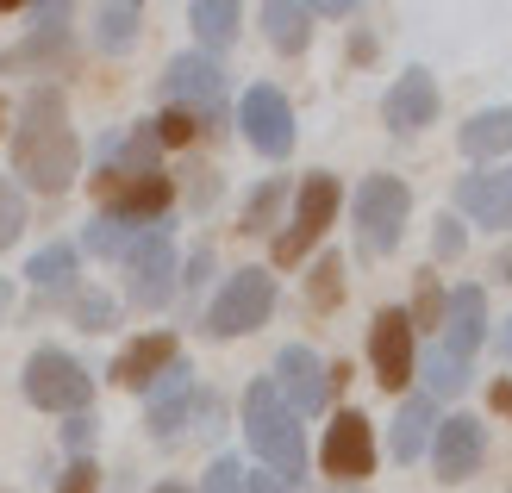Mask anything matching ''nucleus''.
I'll return each mask as SVG.
<instances>
[{"label":"nucleus","instance_id":"6e6552de","mask_svg":"<svg viewBox=\"0 0 512 493\" xmlns=\"http://www.w3.org/2000/svg\"><path fill=\"white\" fill-rule=\"evenodd\" d=\"M163 100L175 113H188L194 125L200 119L219 125L225 119V63L207 57V50H182V57L163 69Z\"/></svg>","mask_w":512,"mask_h":493},{"label":"nucleus","instance_id":"f8f14e48","mask_svg":"<svg viewBox=\"0 0 512 493\" xmlns=\"http://www.w3.org/2000/svg\"><path fill=\"white\" fill-rule=\"evenodd\" d=\"M319 462H325V475L338 481V487H363L369 475H375V431H369V419L363 412H338V419L325 425V450H319Z\"/></svg>","mask_w":512,"mask_h":493},{"label":"nucleus","instance_id":"37998d69","mask_svg":"<svg viewBox=\"0 0 512 493\" xmlns=\"http://www.w3.org/2000/svg\"><path fill=\"white\" fill-rule=\"evenodd\" d=\"M494 275H512V250H506V256H500V263H494Z\"/></svg>","mask_w":512,"mask_h":493},{"label":"nucleus","instance_id":"9d476101","mask_svg":"<svg viewBox=\"0 0 512 493\" xmlns=\"http://www.w3.org/2000/svg\"><path fill=\"white\" fill-rule=\"evenodd\" d=\"M213 412H219V406H213V394H200V387H194V369H188L182 356H175L169 369H163V381L150 387L144 425H150V437H163V444H169V437L182 431L188 419H213Z\"/></svg>","mask_w":512,"mask_h":493},{"label":"nucleus","instance_id":"c756f323","mask_svg":"<svg viewBox=\"0 0 512 493\" xmlns=\"http://www.w3.org/2000/svg\"><path fill=\"white\" fill-rule=\"evenodd\" d=\"M281 206H288V181H281V175H269L263 188H256V194L244 200V225H238V231H269Z\"/></svg>","mask_w":512,"mask_h":493},{"label":"nucleus","instance_id":"c03bdc74","mask_svg":"<svg viewBox=\"0 0 512 493\" xmlns=\"http://www.w3.org/2000/svg\"><path fill=\"white\" fill-rule=\"evenodd\" d=\"M150 493H188V487H175V481H163V487H150Z\"/></svg>","mask_w":512,"mask_h":493},{"label":"nucleus","instance_id":"f03ea898","mask_svg":"<svg viewBox=\"0 0 512 493\" xmlns=\"http://www.w3.org/2000/svg\"><path fill=\"white\" fill-rule=\"evenodd\" d=\"M244 437H250V450L269 462V475L281 487H294L306 475V431H300L294 412L281 406V394H275L269 375L244 387Z\"/></svg>","mask_w":512,"mask_h":493},{"label":"nucleus","instance_id":"4be33fe9","mask_svg":"<svg viewBox=\"0 0 512 493\" xmlns=\"http://www.w3.org/2000/svg\"><path fill=\"white\" fill-rule=\"evenodd\" d=\"M263 38L281 50V57H300L306 44H313V7H294V0H269L263 13Z\"/></svg>","mask_w":512,"mask_h":493},{"label":"nucleus","instance_id":"72a5a7b5","mask_svg":"<svg viewBox=\"0 0 512 493\" xmlns=\"http://www.w3.org/2000/svg\"><path fill=\"white\" fill-rule=\"evenodd\" d=\"M444 288H438V281H425V288H419V300H413V313H406V325H413V331H444Z\"/></svg>","mask_w":512,"mask_h":493},{"label":"nucleus","instance_id":"dca6fc26","mask_svg":"<svg viewBox=\"0 0 512 493\" xmlns=\"http://www.w3.org/2000/svg\"><path fill=\"white\" fill-rule=\"evenodd\" d=\"M456 213L488 231H512V163H488L456 181Z\"/></svg>","mask_w":512,"mask_h":493},{"label":"nucleus","instance_id":"39448f33","mask_svg":"<svg viewBox=\"0 0 512 493\" xmlns=\"http://www.w3.org/2000/svg\"><path fill=\"white\" fill-rule=\"evenodd\" d=\"M269 313H275V275L269 269H238L225 288L213 294V306H207V337H250V331H263L269 325Z\"/></svg>","mask_w":512,"mask_h":493},{"label":"nucleus","instance_id":"ddd939ff","mask_svg":"<svg viewBox=\"0 0 512 493\" xmlns=\"http://www.w3.org/2000/svg\"><path fill=\"white\" fill-rule=\"evenodd\" d=\"M238 125H244L250 150H263V157H288V150H294V107H288V94L269 88V82L244 88V100H238Z\"/></svg>","mask_w":512,"mask_h":493},{"label":"nucleus","instance_id":"cd10ccee","mask_svg":"<svg viewBox=\"0 0 512 493\" xmlns=\"http://www.w3.org/2000/svg\"><path fill=\"white\" fill-rule=\"evenodd\" d=\"M138 25H144V7H132V0L100 7V13H94V44H100V50H132V44H138Z\"/></svg>","mask_w":512,"mask_h":493},{"label":"nucleus","instance_id":"7c9ffc66","mask_svg":"<svg viewBox=\"0 0 512 493\" xmlns=\"http://www.w3.org/2000/svg\"><path fill=\"white\" fill-rule=\"evenodd\" d=\"M306 300H313L319 313H331V306L344 300V263H338V256H319V263H313V281H306Z\"/></svg>","mask_w":512,"mask_h":493},{"label":"nucleus","instance_id":"bb28decb","mask_svg":"<svg viewBox=\"0 0 512 493\" xmlns=\"http://www.w3.org/2000/svg\"><path fill=\"white\" fill-rule=\"evenodd\" d=\"M200 493H288L275 475H250L238 456H219L213 469H207V481H200Z\"/></svg>","mask_w":512,"mask_h":493},{"label":"nucleus","instance_id":"aec40b11","mask_svg":"<svg viewBox=\"0 0 512 493\" xmlns=\"http://www.w3.org/2000/svg\"><path fill=\"white\" fill-rule=\"evenodd\" d=\"M175 362V331H144L138 344H125L119 362H113V381L132 387V394H150L163 381V369Z\"/></svg>","mask_w":512,"mask_h":493},{"label":"nucleus","instance_id":"4c0bfd02","mask_svg":"<svg viewBox=\"0 0 512 493\" xmlns=\"http://www.w3.org/2000/svg\"><path fill=\"white\" fill-rule=\"evenodd\" d=\"M219 200V175L213 169H188V206H213Z\"/></svg>","mask_w":512,"mask_h":493},{"label":"nucleus","instance_id":"f704fd0d","mask_svg":"<svg viewBox=\"0 0 512 493\" xmlns=\"http://www.w3.org/2000/svg\"><path fill=\"white\" fill-rule=\"evenodd\" d=\"M19 231H25V194L13 188L7 175H0V250L19 244Z\"/></svg>","mask_w":512,"mask_h":493},{"label":"nucleus","instance_id":"49530a36","mask_svg":"<svg viewBox=\"0 0 512 493\" xmlns=\"http://www.w3.org/2000/svg\"><path fill=\"white\" fill-rule=\"evenodd\" d=\"M0 125H7V100H0Z\"/></svg>","mask_w":512,"mask_h":493},{"label":"nucleus","instance_id":"c85d7f7f","mask_svg":"<svg viewBox=\"0 0 512 493\" xmlns=\"http://www.w3.org/2000/svg\"><path fill=\"white\" fill-rule=\"evenodd\" d=\"M138 231H144V225H119V219H107V213H94V225L82 231V250H88V256H113V263H119V256L132 250Z\"/></svg>","mask_w":512,"mask_h":493},{"label":"nucleus","instance_id":"6ab92c4d","mask_svg":"<svg viewBox=\"0 0 512 493\" xmlns=\"http://www.w3.org/2000/svg\"><path fill=\"white\" fill-rule=\"evenodd\" d=\"M32 63H69V7H32V38L13 44L0 69H32Z\"/></svg>","mask_w":512,"mask_h":493},{"label":"nucleus","instance_id":"b1692460","mask_svg":"<svg viewBox=\"0 0 512 493\" xmlns=\"http://www.w3.org/2000/svg\"><path fill=\"white\" fill-rule=\"evenodd\" d=\"M469 369H475V362L450 356L444 344H431V350L419 356V369H413V375H425V400H456V394L469 387Z\"/></svg>","mask_w":512,"mask_h":493},{"label":"nucleus","instance_id":"412c9836","mask_svg":"<svg viewBox=\"0 0 512 493\" xmlns=\"http://www.w3.org/2000/svg\"><path fill=\"white\" fill-rule=\"evenodd\" d=\"M431 431H438V400L406 394V400H400V412H394V437H388L394 462H419V456L431 450Z\"/></svg>","mask_w":512,"mask_h":493},{"label":"nucleus","instance_id":"7ed1b4c3","mask_svg":"<svg viewBox=\"0 0 512 493\" xmlns=\"http://www.w3.org/2000/svg\"><path fill=\"white\" fill-rule=\"evenodd\" d=\"M350 213H356V238H363V250H369V256H388V250H400V238H406L413 188H406L400 175H369L363 188H356Z\"/></svg>","mask_w":512,"mask_h":493},{"label":"nucleus","instance_id":"f3484780","mask_svg":"<svg viewBox=\"0 0 512 493\" xmlns=\"http://www.w3.org/2000/svg\"><path fill=\"white\" fill-rule=\"evenodd\" d=\"M438 344H444L450 356H463V362H475V350L488 344V294H481L475 281H463V288H450Z\"/></svg>","mask_w":512,"mask_h":493},{"label":"nucleus","instance_id":"ea45409f","mask_svg":"<svg viewBox=\"0 0 512 493\" xmlns=\"http://www.w3.org/2000/svg\"><path fill=\"white\" fill-rule=\"evenodd\" d=\"M63 444H69V450H75V456H82V450H88V444H94V419H88V412H75V419H69V425H63Z\"/></svg>","mask_w":512,"mask_h":493},{"label":"nucleus","instance_id":"5701e85b","mask_svg":"<svg viewBox=\"0 0 512 493\" xmlns=\"http://www.w3.org/2000/svg\"><path fill=\"white\" fill-rule=\"evenodd\" d=\"M456 144H463L475 163L506 157V150H512V107H481V113L463 125V132H456Z\"/></svg>","mask_w":512,"mask_h":493},{"label":"nucleus","instance_id":"9b49d317","mask_svg":"<svg viewBox=\"0 0 512 493\" xmlns=\"http://www.w3.org/2000/svg\"><path fill=\"white\" fill-rule=\"evenodd\" d=\"M275 394H281V406L294 412V419H313V412L331 400V362H319V350L313 344H288L275 356Z\"/></svg>","mask_w":512,"mask_h":493},{"label":"nucleus","instance_id":"79ce46f5","mask_svg":"<svg viewBox=\"0 0 512 493\" xmlns=\"http://www.w3.org/2000/svg\"><path fill=\"white\" fill-rule=\"evenodd\" d=\"M13 313V288H7V281H0V319H7Z\"/></svg>","mask_w":512,"mask_h":493},{"label":"nucleus","instance_id":"e433bc0d","mask_svg":"<svg viewBox=\"0 0 512 493\" xmlns=\"http://www.w3.org/2000/svg\"><path fill=\"white\" fill-rule=\"evenodd\" d=\"M57 493H100V469L88 456H75L69 469H63V481H57Z\"/></svg>","mask_w":512,"mask_h":493},{"label":"nucleus","instance_id":"a211bd4d","mask_svg":"<svg viewBox=\"0 0 512 493\" xmlns=\"http://www.w3.org/2000/svg\"><path fill=\"white\" fill-rule=\"evenodd\" d=\"M381 119H388V132H400V138L438 125V82H431V69H406L388 88V100H381Z\"/></svg>","mask_w":512,"mask_h":493},{"label":"nucleus","instance_id":"473e14b6","mask_svg":"<svg viewBox=\"0 0 512 493\" xmlns=\"http://www.w3.org/2000/svg\"><path fill=\"white\" fill-rule=\"evenodd\" d=\"M463 250H469L463 219H456V213H438V225H431V256H438V263H456Z\"/></svg>","mask_w":512,"mask_h":493},{"label":"nucleus","instance_id":"20e7f679","mask_svg":"<svg viewBox=\"0 0 512 493\" xmlns=\"http://www.w3.org/2000/svg\"><path fill=\"white\" fill-rule=\"evenodd\" d=\"M125 263V300L144 306V313H157V306H169L175 294V275H182V263H175V238H169V225H144L132 250L119 256Z\"/></svg>","mask_w":512,"mask_h":493},{"label":"nucleus","instance_id":"a19ab883","mask_svg":"<svg viewBox=\"0 0 512 493\" xmlns=\"http://www.w3.org/2000/svg\"><path fill=\"white\" fill-rule=\"evenodd\" d=\"M494 406H500V412H512V381H494Z\"/></svg>","mask_w":512,"mask_h":493},{"label":"nucleus","instance_id":"a878e982","mask_svg":"<svg viewBox=\"0 0 512 493\" xmlns=\"http://www.w3.org/2000/svg\"><path fill=\"white\" fill-rule=\"evenodd\" d=\"M25 281H32L38 294H69V281H75V244H44L32 263H25Z\"/></svg>","mask_w":512,"mask_h":493},{"label":"nucleus","instance_id":"2eb2a0df","mask_svg":"<svg viewBox=\"0 0 512 493\" xmlns=\"http://www.w3.org/2000/svg\"><path fill=\"white\" fill-rule=\"evenodd\" d=\"M369 362H375V381L388 387V394H400V387L413 381L419 350H413V325H406L400 306H381V313H375V325H369Z\"/></svg>","mask_w":512,"mask_h":493},{"label":"nucleus","instance_id":"a18cd8bd","mask_svg":"<svg viewBox=\"0 0 512 493\" xmlns=\"http://www.w3.org/2000/svg\"><path fill=\"white\" fill-rule=\"evenodd\" d=\"M331 493H363V487H331Z\"/></svg>","mask_w":512,"mask_h":493},{"label":"nucleus","instance_id":"0eeeda50","mask_svg":"<svg viewBox=\"0 0 512 493\" xmlns=\"http://www.w3.org/2000/svg\"><path fill=\"white\" fill-rule=\"evenodd\" d=\"M338 200H344V194H338V175H325V169H319V175H306V181H300V194H294V219L281 225V231H275V244H269V256H275L281 269H294L300 256L325 238V225L338 219Z\"/></svg>","mask_w":512,"mask_h":493},{"label":"nucleus","instance_id":"393cba45","mask_svg":"<svg viewBox=\"0 0 512 493\" xmlns=\"http://www.w3.org/2000/svg\"><path fill=\"white\" fill-rule=\"evenodd\" d=\"M188 25H194V38L207 44V57H213V50H225V44L238 38L244 13L232 7V0H194V7H188Z\"/></svg>","mask_w":512,"mask_h":493},{"label":"nucleus","instance_id":"f257e3e1","mask_svg":"<svg viewBox=\"0 0 512 493\" xmlns=\"http://www.w3.org/2000/svg\"><path fill=\"white\" fill-rule=\"evenodd\" d=\"M75 169H82V138L69 125V100L63 88L38 82L19 100V125H13V175L38 194H63Z\"/></svg>","mask_w":512,"mask_h":493},{"label":"nucleus","instance_id":"2f4dec72","mask_svg":"<svg viewBox=\"0 0 512 493\" xmlns=\"http://www.w3.org/2000/svg\"><path fill=\"white\" fill-rule=\"evenodd\" d=\"M69 313H75V325H82V331H107L119 319V306L100 294V288H75L69 294Z\"/></svg>","mask_w":512,"mask_h":493},{"label":"nucleus","instance_id":"c9c22d12","mask_svg":"<svg viewBox=\"0 0 512 493\" xmlns=\"http://www.w3.org/2000/svg\"><path fill=\"white\" fill-rule=\"evenodd\" d=\"M150 132H157V144H194V132H200V125L188 119V113H157V119H150Z\"/></svg>","mask_w":512,"mask_h":493},{"label":"nucleus","instance_id":"58836bf2","mask_svg":"<svg viewBox=\"0 0 512 493\" xmlns=\"http://www.w3.org/2000/svg\"><path fill=\"white\" fill-rule=\"evenodd\" d=\"M207 275H213V250H207V244H200V250L188 256V269H182V275H175V281H182V288L194 294V288H200V281H207Z\"/></svg>","mask_w":512,"mask_h":493},{"label":"nucleus","instance_id":"4468645a","mask_svg":"<svg viewBox=\"0 0 512 493\" xmlns=\"http://www.w3.org/2000/svg\"><path fill=\"white\" fill-rule=\"evenodd\" d=\"M481 462H488V425L475 412L438 419V431H431V469H438V481H469Z\"/></svg>","mask_w":512,"mask_h":493},{"label":"nucleus","instance_id":"1a4fd4ad","mask_svg":"<svg viewBox=\"0 0 512 493\" xmlns=\"http://www.w3.org/2000/svg\"><path fill=\"white\" fill-rule=\"evenodd\" d=\"M175 200L169 175H94V206L119 225H163Z\"/></svg>","mask_w":512,"mask_h":493},{"label":"nucleus","instance_id":"423d86ee","mask_svg":"<svg viewBox=\"0 0 512 493\" xmlns=\"http://www.w3.org/2000/svg\"><path fill=\"white\" fill-rule=\"evenodd\" d=\"M25 400H32L38 412H88V400H94V375L75 362L69 350H32L25 356Z\"/></svg>","mask_w":512,"mask_h":493}]
</instances>
